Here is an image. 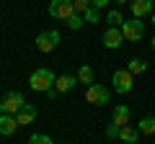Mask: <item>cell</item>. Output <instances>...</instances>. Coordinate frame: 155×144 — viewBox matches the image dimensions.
Listing matches in <instances>:
<instances>
[{"label": "cell", "mask_w": 155, "mask_h": 144, "mask_svg": "<svg viewBox=\"0 0 155 144\" xmlns=\"http://www.w3.org/2000/svg\"><path fill=\"white\" fill-rule=\"evenodd\" d=\"M52 18H60V21H70L75 16V8H72V0H49V8H47Z\"/></svg>", "instance_id": "obj_2"}, {"label": "cell", "mask_w": 155, "mask_h": 144, "mask_svg": "<svg viewBox=\"0 0 155 144\" xmlns=\"http://www.w3.org/2000/svg\"><path fill=\"white\" fill-rule=\"evenodd\" d=\"M122 41H124L122 28H114V26L106 28V33H104V46H106V49H119V46H122Z\"/></svg>", "instance_id": "obj_9"}, {"label": "cell", "mask_w": 155, "mask_h": 144, "mask_svg": "<svg viewBox=\"0 0 155 144\" xmlns=\"http://www.w3.org/2000/svg\"><path fill=\"white\" fill-rule=\"evenodd\" d=\"M111 85H114V93L124 95V93H129L134 88V75L129 70H116L111 75Z\"/></svg>", "instance_id": "obj_4"}, {"label": "cell", "mask_w": 155, "mask_h": 144, "mask_svg": "<svg viewBox=\"0 0 155 144\" xmlns=\"http://www.w3.org/2000/svg\"><path fill=\"white\" fill-rule=\"evenodd\" d=\"M137 131L153 136V134H155V116H142V118H140V124H137Z\"/></svg>", "instance_id": "obj_15"}, {"label": "cell", "mask_w": 155, "mask_h": 144, "mask_svg": "<svg viewBox=\"0 0 155 144\" xmlns=\"http://www.w3.org/2000/svg\"><path fill=\"white\" fill-rule=\"evenodd\" d=\"M150 21H153V26H155V11H153V16H150Z\"/></svg>", "instance_id": "obj_27"}, {"label": "cell", "mask_w": 155, "mask_h": 144, "mask_svg": "<svg viewBox=\"0 0 155 144\" xmlns=\"http://www.w3.org/2000/svg\"><path fill=\"white\" fill-rule=\"evenodd\" d=\"M132 75H142L145 70H147V62H142V59H129V67H127Z\"/></svg>", "instance_id": "obj_18"}, {"label": "cell", "mask_w": 155, "mask_h": 144, "mask_svg": "<svg viewBox=\"0 0 155 144\" xmlns=\"http://www.w3.org/2000/svg\"><path fill=\"white\" fill-rule=\"evenodd\" d=\"M54 83H57V75L49 67H39V70H34L31 75H28V85H31V90H36V93H49V90L54 88Z\"/></svg>", "instance_id": "obj_1"}, {"label": "cell", "mask_w": 155, "mask_h": 144, "mask_svg": "<svg viewBox=\"0 0 155 144\" xmlns=\"http://www.w3.org/2000/svg\"><path fill=\"white\" fill-rule=\"evenodd\" d=\"M83 21H85V23H98V21H101V11H98V8H93V5H91L88 11L83 13Z\"/></svg>", "instance_id": "obj_19"}, {"label": "cell", "mask_w": 155, "mask_h": 144, "mask_svg": "<svg viewBox=\"0 0 155 144\" xmlns=\"http://www.w3.org/2000/svg\"><path fill=\"white\" fill-rule=\"evenodd\" d=\"M111 3H116V5H124V3H129V0H111Z\"/></svg>", "instance_id": "obj_25"}, {"label": "cell", "mask_w": 155, "mask_h": 144, "mask_svg": "<svg viewBox=\"0 0 155 144\" xmlns=\"http://www.w3.org/2000/svg\"><path fill=\"white\" fill-rule=\"evenodd\" d=\"M109 3H111V0H91V5L98 8V11H101V8H109Z\"/></svg>", "instance_id": "obj_24"}, {"label": "cell", "mask_w": 155, "mask_h": 144, "mask_svg": "<svg viewBox=\"0 0 155 144\" xmlns=\"http://www.w3.org/2000/svg\"><path fill=\"white\" fill-rule=\"evenodd\" d=\"M75 85H78V77H75V75H62V77H57L54 90H57V93H70Z\"/></svg>", "instance_id": "obj_13"}, {"label": "cell", "mask_w": 155, "mask_h": 144, "mask_svg": "<svg viewBox=\"0 0 155 144\" xmlns=\"http://www.w3.org/2000/svg\"><path fill=\"white\" fill-rule=\"evenodd\" d=\"M119 131H122V126H116V124H109L106 126V136L109 139H119Z\"/></svg>", "instance_id": "obj_23"}, {"label": "cell", "mask_w": 155, "mask_h": 144, "mask_svg": "<svg viewBox=\"0 0 155 144\" xmlns=\"http://www.w3.org/2000/svg\"><path fill=\"white\" fill-rule=\"evenodd\" d=\"M85 100L93 103V105H106V103L111 100V93H109L106 85L93 83V85H88V90H85Z\"/></svg>", "instance_id": "obj_6"}, {"label": "cell", "mask_w": 155, "mask_h": 144, "mask_svg": "<svg viewBox=\"0 0 155 144\" xmlns=\"http://www.w3.org/2000/svg\"><path fill=\"white\" fill-rule=\"evenodd\" d=\"M18 129V118L11 116V113H0V134L3 136H11V134H16Z\"/></svg>", "instance_id": "obj_10"}, {"label": "cell", "mask_w": 155, "mask_h": 144, "mask_svg": "<svg viewBox=\"0 0 155 144\" xmlns=\"http://www.w3.org/2000/svg\"><path fill=\"white\" fill-rule=\"evenodd\" d=\"M28 144H54V142H52L47 134H31V136H28Z\"/></svg>", "instance_id": "obj_20"}, {"label": "cell", "mask_w": 155, "mask_h": 144, "mask_svg": "<svg viewBox=\"0 0 155 144\" xmlns=\"http://www.w3.org/2000/svg\"><path fill=\"white\" fill-rule=\"evenodd\" d=\"M122 36H124V41H140L145 36V23L140 18H132V21L127 18L122 23Z\"/></svg>", "instance_id": "obj_7"}, {"label": "cell", "mask_w": 155, "mask_h": 144, "mask_svg": "<svg viewBox=\"0 0 155 144\" xmlns=\"http://www.w3.org/2000/svg\"><path fill=\"white\" fill-rule=\"evenodd\" d=\"M16 118H18V126H28V124L34 121V118H36V108H34L31 103H26L21 108V111L16 113Z\"/></svg>", "instance_id": "obj_12"}, {"label": "cell", "mask_w": 155, "mask_h": 144, "mask_svg": "<svg viewBox=\"0 0 155 144\" xmlns=\"http://www.w3.org/2000/svg\"><path fill=\"white\" fill-rule=\"evenodd\" d=\"M111 124H116V126H129V108L127 105H114V111H111Z\"/></svg>", "instance_id": "obj_11"}, {"label": "cell", "mask_w": 155, "mask_h": 144, "mask_svg": "<svg viewBox=\"0 0 155 144\" xmlns=\"http://www.w3.org/2000/svg\"><path fill=\"white\" fill-rule=\"evenodd\" d=\"M60 31H54V28H49V31H41L36 36V49L41 52V54H49V52L57 49V44H60Z\"/></svg>", "instance_id": "obj_5"}, {"label": "cell", "mask_w": 155, "mask_h": 144, "mask_svg": "<svg viewBox=\"0 0 155 144\" xmlns=\"http://www.w3.org/2000/svg\"><path fill=\"white\" fill-rule=\"evenodd\" d=\"M137 136H140V131L134 126H122V131H119V139H122L124 144H134Z\"/></svg>", "instance_id": "obj_16"}, {"label": "cell", "mask_w": 155, "mask_h": 144, "mask_svg": "<svg viewBox=\"0 0 155 144\" xmlns=\"http://www.w3.org/2000/svg\"><path fill=\"white\" fill-rule=\"evenodd\" d=\"M83 23H85V21H83V16H78V13H75V16L67 21V26H70L72 31H78V28H83Z\"/></svg>", "instance_id": "obj_22"}, {"label": "cell", "mask_w": 155, "mask_h": 144, "mask_svg": "<svg viewBox=\"0 0 155 144\" xmlns=\"http://www.w3.org/2000/svg\"><path fill=\"white\" fill-rule=\"evenodd\" d=\"M129 13L132 18H140V21L145 16H153V0H129Z\"/></svg>", "instance_id": "obj_8"}, {"label": "cell", "mask_w": 155, "mask_h": 144, "mask_svg": "<svg viewBox=\"0 0 155 144\" xmlns=\"http://www.w3.org/2000/svg\"><path fill=\"white\" fill-rule=\"evenodd\" d=\"M150 46H153V49H155V36H153V39H150Z\"/></svg>", "instance_id": "obj_26"}, {"label": "cell", "mask_w": 155, "mask_h": 144, "mask_svg": "<svg viewBox=\"0 0 155 144\" xmlns=\"http://www.w3.org/2000/svg\"><path fill=\"white\" fill-rule=\"evenodd\" d=\"M72 8H75L78 16H83V13L91 8V0H72Z\"/></svg>", "instance_id": "obj_21"}, {"label": "cell", "mask_w": 155, "mask_h": 144, "mask_svg": "<svg viewBox=\"0 0 155 144\" xmlns=\"http://www.w3.org/2000/svg\"><path fill=\"white\" fill-rule=\"evenodd\" d=\"M106 23H109V26H114V28H122V23H124V16H122V11L111 8V11L106 13Z\"/></svg>", "instance_id": "obj_17"}, {"label": "cell", "mask_w": 155, "mask_h": 144, "mask_svg": "<svg viewBox=\"0 0 155 144\" xmlns=\"http://www.w3.org/2000/svg\"><path fill=\"white\" fill-rule=\"evenodd\" d=\"M26 105V100H23V95L18 93V90H8L5 95H3V100H0V113H18Z\"/></svg>", "instance_id": "obj_3"}, {"label": "cell", "mask_w": 155, "mask_h": 144, "mask_svg": "<svg viewBox=\"0 0 155 144\" xmlns=\"http://www.w3.org/2000/svg\"><path fill=\"white\" fill-rule=\"evenodd\" d=\"M75 77H78V83H83V85H93V67L91 64H80L78 72H75Z\"/></svg>", "instance_id": "obj_14"}]
</instances>
